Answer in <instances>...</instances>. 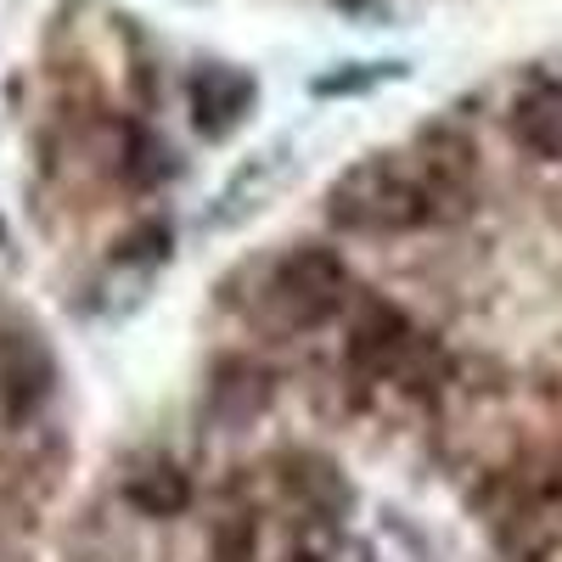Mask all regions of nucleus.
<instances>
[{"mask_svg":"<svg viewBox=\"0 0 562 562\" xmlns=\"http://www.w3.org/2000/svg\"><path fill=\"white\" fill-rule=\"evenodd\" d=\"M349 293V270L326 248H293L281 254L259 288V315L281 333H310V326L333 321Z\"/></svg>","mask_w":562,"mask_h":562,"instance_id":"obj_1","label":"nucleus"},{"mask_svg":"<svg viewBox=\"0 0 562 562\" xmlns=\"http://www.w3.org/2000/svg\"><path fill=\"white\" fill-rule=\"evenodd\" d=\"M333 220L360 225V231H405L434 220V186L400 169L394 158L360 164L338 192H333Z\"/></svg>","mask_w":562,"mask_h":562,"instance_id":"obj_2","label":"nucleus"},{"mask_svg":"<svg viewBox=\"0 0 562 562\" xmlns=\"http://www.w3.org/2000/svg\"><path fill=\"white\" fill-rule=\"evenodd\" d=\"M254 108V79L237 74V68H203L192 79V113H198V130L203 135H231Z\"/></svg>","mask_w":562,"mask_h":562,"instance_id":"obj_3","label":"nucleus"},{"mask_svg":"<svg viewBox=\"0 0 562 562\" xmlns=\"http://www.w3.org/2000/svg\"><path fill=\"white\" fill-rule=\"evenodd\" d=\"M512 130L529 153L562 158V85H535L524 90V102L512 108Z\"/></svg>","mask_w":562,"mask_h":562,"instance_id":"obj_4","label":"nucleus"},{"mask_svg":"<svg viewBox=\"0 0 562 562\" xmlns=\"http://www.w3.org/2000/svg\"><path fill=\"white\" fill-rule=\"evenodd\" d=\"M130 501L140 512H153V518H175V512H186L192 490H186V479L175 473V467H147L140 479H130Z\"/></svg>","mask_w":562,"mask_h":562,"instance_id":"obj_5","label":"nucleus"},{"mask_svg":"<svg viewBox=\"0 0 562 562\" xmlns=\"http://www.w3.org/2000/svg\"><path fill=\"white\" fill-rule=\"evenodd\" d=\"M124 175H130L135 186H153V180H169V175H175V158H169L164 140H153V135H135V158L124 164Z\"/></svg>","mask_w":562,"mask_h":562,"instance_id":"obj_6","label":"nucleus"},{"mask_svg":"<svg viewBox=\"0 0 562 562\" xmlns=\"http://www.w3.org/2000/svg\"><path fill=\"white\" fill-rule=\"evenodd\" d=\"M293 562H315V557H293Z\"/></svg>","mask_w":562,"mask_h":562,"instance_id":"obj_7","label":"nucleus"}]
</instances>
